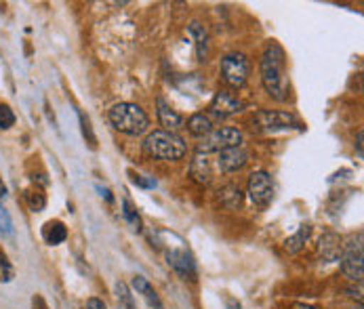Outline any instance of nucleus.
I'll use <instances>...</instances> for the list:
<instances>
[{"label":"nucleus","mask_w":364,"mask_h":309,"mask_svg":"<svg viewBox=\"0 0 364 309\" xmlns=\"http://www.w3.org/2000/svg\"><path fill=\"white\" fill-rule=\"evenodd\" d=\"M261 85L265 93L274 102H287L289 99V76H287V53L276 43L269 40L261 53L259 61Z\"/></svg>","instance_id":"obj_1"},{"label":"nucleus","mask_w":364,"mask_h":309,"mask_svg":"<svg viewBox=\"0 0 364 309\" xmlns=\"http://www.w3.org/2000/svg\"><path fill=\"white\" fill-rule=\"evenodd\" d=\"M158 236V246L164 251V259L168 263V267L181 278V280H190V282H196L198 278V267H196V259L192 255V251L186 246V242L175 234L173 242H168V232H156Z\"/></svg>","instance_id":"obj_2"},{"label":"nucleus","mask_w":364,"mask_h":309,"mask_svg":"<svg viewBox=\"0 0 364 309\" xmlns=\"http://www.w3.org/2000/svg\"><path fill=\"white\" fill-rule=\"evenodd\" d=\"M107 118H109V124L118 133H124L129 137H139V135L148 133V129H150V118H148L146 109L137 103H116L107 112Z\"/></svg>","instance_id":"obj_3"},{"label":"nucleus","mask_w":364,"mask_h":309,"mask_svg":"<svg viewBox=\"0 0 364 309\" xmlns=\"http://www.w3.org/2000/svg\"><path fill=\"white\" fill-rule=\"evenodd\" d=\"M141 150L148 158L164 160V162H177V160H181L186 156L188 146L177 133L158 129V131L148 133V137L141 143Z\"/></svg>","instance_id":"obj_4"},{"label":"nucleus","mask_w":364,"mask_h":309,"mask_svg":"<svg viewBox=\"0 0 364 309\" xmlns=\"http://www.w3.org/2000/svg\"><path fill=\"white\" fill-rule=\"evenodd\" d=\"M249 74H251V61L245 53L234 51L221 57L219 78L228 89H232V91L242 89L249 80Z\"/></svg>","instance_id":"obj_5"},{"label":"nucleus","mask_w":364,"mask_h":309,"mask_svg":"<svg viewBox=\"0 0 364 309\" xmlns=\"http://www.w3.org/2000/svg\"><path fill=\"white\" fill-rule=\"evenodd\" d=\"M242 146V133L234 126H219L213 129L207 137L200 139V143L196 146V154H213V152H223L230 148H240Z\"/></svg>","instance_id":"obj_6"},{"label":"nucleus","mask_w":364,"mask_h":309,"mask_svg":"<svg viewBox=\"0 0 364 309\" xmlns=\"http://www.w3.org/2000/svg\"><path fill=\"white\" fill-rule=\"evenodd\" d=\"M341 273L352 282H363L364 276V255H363V234L352 236L348 244H343L341 257H339Z\"/></svg>","instance_id":"obj_7"},{"label":"nucleus","mask_w":364,"mask_h":309,"mask_svg":"<svg viewBox=\"0 0 364 309\" xmlns=\"http://www.w3.org/2000/svg\"><path fill=\"white\" fill-rule=\"evenodd\" d=\"M253 124L263 133H280V131H301V122L291 112L280 109H259L253 116Z\"/></svg>","instance_id":"obj_8"},{"label":"nucleus","mask_w":364,"mask_h":309,"mask_svg":"<svg viewBox=\"0 0 364 309\" xmlns=\"http://www.w3.org/2000/svg\"><path fill=\"white\" fill-rule=\"evenodd\" d=\"M247 194L251 198V202L257 208H267L274 202V181L272 175L267 170H255L249 175V188Z\"/></svg>","instance_id":"obj_9"},{"label":"nucleus","mask_w":364,"mask_h":309,"mask_svg":"<svg viewBox=\"0 0 364 309\" xmlns=\"http://www.w3.org/2000/svg\"><path fill=\"white\" fill-rule=\"evenodd\" d=\"M242 109H245V103L240 102V99H238L232 91H228V89L217 91L215 97H213V102L208 105V114H210L213 118H219V120L230 118V116H236V114H240Z\"/></svg>","instance_id":"obj_10"},{"label":"nucleus","mask_w":364,"mask_h":309,"mask_svg":"<svg viewBox=\"0 0 364 309\" xmlns=\"http://www.w3.org/2000/svg\"><path fill=\"white\" fill-rule=\"evenodd\" d=\"M249 162V154L247 150L240 146V148H230V150H223L217 154V166L221 173H236V170H242Z\"/></svg>","instance_id":"obj_11"},{"label":"nucleus","mask_w":364,"mask_h":309,"mask_svg":"<svg viewBox=\"0 0 364 309\" xmlns=\"http://www.w3.org/2000/svg\"><path fill=\"white\" fill-rule=\"evenodd\" d=\"M341 251H343V240L337 234H333V232H326L320 238V242H318V255H320L322 261H326V263L339 261Z\"/></svg>","instance_id":"obj_12"},{"label":"nucleus","mask_w":364,"mask_h":309,"mask_svg":"<svg viewBox=\"0 0 364 309\" xmlns=\"http://www.w3.org/2000/svg\"><path fill=\"white\" fill-rule=\"evenodd\" d=\"M156 116H158V122H160V126H162V131H171V133H175L177 129H181V124H183V118H181V114H177L168 103L164 102L162 97H158L156 99Z\"/></svg>","instance_id":"obj_13"},{"label":"nucleus","mask_w":364,"mask_h":309,"mask_svg":"<svg viewBox=\"0 0 364 309\" xmlns=\"http://www.w3.org/2000/svg\"><path fill=\"white\" fill-rule=\"evenodd\" d=\"M131 286H133V291H135L137 295H141V299L148 303V308L164 309L162 301H160V297H158V293L154 291V286L148 282V278H146V276H135V278H133V282H131Z\"/></svg>","instance_id":"obj_14"},{"label":"nucleus","mask_w":364,"mask_h":309,"mask_svg":"<svg viewBox=\"0 0 364 309\" xmlns=\"http://www.w3.org/2000/svg\"><path fill=\"white\" fill-rule=\"evenodd\" d=\"M190 177L200 183V185H208L213 179V168L208 162V156L205 154H194L192 162H190Z\"/></svg>","instance_id":"obj_15"},{"label":"nucleus","mask_w":364,"mask_h":309,"mask_svg":"<svg viewBox=\"0 0 364 309\" xmlns=\"http://www.w3.org/2000/svg\"><path fill=\"white\" fill-rule=\"evenodd\" d=\"M43 240L49 246H59L68 240V227L63 225V221L59 219H51L43 225Z\"/></svg>","instance_id":"obj_16"},{"label":"nucleus","mask_w":364,"mask_h":309,"mask_svg":"<svg viewBox=\"0 0 364 309\" xmlns=\"http://www.w3.org/2000/svg\"><path fill=\"white\" fill-rule=\"evenodd\" d=\"M310 236H312V225H310V223L299 225V229H297L293 236H289V238L284 240V251L291 253V255L299 253V251L306 246V242L310 240Z\"/></svg>","instance_id":"obj_17"},{"label":"nucleus","mask_w":364,"mask_h":309,"mask_svg":"<svg viewBox=\"0 0 364 309\" xmlns=\"http://www.w3.org/2000/svg\"><path fill=\"white\" fill-rule=\"evenodd\" d=\"M217 198L219 202L225 206L228 210H238L242 206V192L238 185H223L219 192H217Z\"/></svg>","instance_id":"obj_18"},{"label":"nucleus","mask_w":364,"mask_h":309,"mask_svg":"<svg viewBox=\"0 0 364 309\" xmlns=\"http://www.w3.org/2000/svg\"><path fill=\"white\" fill-rule=\"evenodd\" d=\"M186 129L190 131V135L203 139V137H207L208 133L213 131V120L208 118L207 114H194V116H190Z\"/></svg>","instance_id":"obj_19"},{"label":"nucleus","mask_w":364,"mask_h":309,"mask_svg":"<svg viewBox=\"0 0 364 309\" xmlns=\"http://www.w3.org/2000/svg\"><path fill=\"white\" fill-rule=\"evenodd\" d=\"M188 32L194 36L196 40V55H198V61H207V47H208V36L205 32V28L198 23V21H192L188 26Z\"/></svg>","instance_id":"obj_20"},{"label":"nucleus","mask_w":364,"mask_h":309,"mask_svg":"<svg viewBox=\"0 0 364 309\" xmlns=\"http://www.w3.org/2000/svg\"><path fill=\"white\" fill-rule=\"evenodd\" d=\"M120 210H122V217H124V221L131 225V229L133 232H141L144 229V221H141V215L137 212V206L133 205L129 198H124L122 200V206H120Z\"/></svg>","instance_id":"obj_21"},{"label":"nucleus","mask_w":364,"mask_h":309,"mask_svg":"<svg viewBox=\"0 0 364 309\" xmlns=\"http://www.w3.org/2000/svg\"><path fill=\"white\" fill-rule=\"evenodd\" d=\"M114 293H116L118 309H137V305H135V299H133V293H131V288H129L124 282H116Z\"/></svg>","instance_id":"obj_22"},{"label":"nucleus","mask_w":364,"mask_h":309,"mask_svg":"<svg viewBox=\"0 0 364 309\" xmlns=\"http://www.w3.org/2000/svg\"><path fill=\"white\" fill-rule=\"evenodd\" d=\"M26 202H28L32 212H43L45 206H47V196L43 194L41 188H32V190L26 192Z\"/></svg>","instance_id":"obj_23"},{"label":"nucleus","mask_w":364,"mask_h":309,"mask_svg":"<svg viewBox=\"0 0 364 309\" xmlns=\"http://www.w3.org/2000/svg\"><path fill=\"white\" fill-rule=\"evenodd\" d=\"M78 120H80V131H82L85 141L89 143L91 150H97V137H95V131H93V126H91L89 116H85V112L78 109Z\"/></svg>","instance_id":"obj_24"},{"label":"nucleus","mask_w":364,"mask_h":309,"mask_svg":"<svg viewBox=\"0 0 364 309\" xmlns=\"http://www.w3.org/2000/svg\"><path fill=\"white\" fill-rule=\"evenodd\" d=\"M13 278H15V267L11 265L6 253L0 249V282L9 284V282H13Z\"/></svg>","instance_id":"obj_25"},{"label":"nucleus","mask_w":364,"mask_h":309,"mask_svg":"<svg viewBox=\"0 0 364 309\" xmlns=\"http://www.w3.org/2000/svg\"><path fill=\"white\" fill-rule=\"evenodd\" d=\"M15 229H13V219L9 215V210L0 205V236L2 238H13Z\"/></svg>","instance_id":"obj_26"},{"label":"nucleus","mask_w":364,"mask_h":309,"mask_svg":"<svg viewBox=\"0 0 364 309\" xmlns=\"http://www.w3.org/2000/svg\"><path fill=\"white\" fill-rule=\"evenodd\" d=\"M15 114L6 103H0V131H9L11 126H15Z\"/></svg>","instance_id":"obj_27"},{"label":"nucleus","mask_w":364,"mask_h":309,"mask_svg":"<svg viewBox=\"0 0 364 309\" xmlns=\"http://www.w3.org/2000/svg\"><path fill=\"white\" fill-rule=\"evenodd\" d=\"M129 177H131V183L137 185V188H141V190H154L156 188V181L150 179V177H146V175H139V173L129 170Z\"/></svg>","instance_id":"obj_28"},{"label":"nucleus","mask_w":364,"mask_h":309,"mask_svg":"<svg viewBox=\"0 0 364 309\" xmlns=\"http://www.w3.org/2000/svg\"><path fill=\"white\" fill-rule=\"evenodd\" d=\"M95 190L100 192V196L104 198L105 202H109V205L114 202V196H112V192H109L107 188H104V185H100V183H97V185H95Z\"/></svg>","instance_id":"obj_29"},{"label":"nucleus","mask_w":364,"mask_h":309,"mask_svg":"<svg viewBox=\"0 0 364 309\" xmlns=\"http://www.w3.org/2000/svg\"><path fill=\"white\" fill-rule=\"evenodd\" d=\"M85 309H107V308H105V303L102 301V299H97V297H91V299L87 301Z\"/></svg>","instance_id":"obj_30"},{"label":"nucleus","mask_w":364,"mask_h":309,"mask_svg":"<svg viewBox=\"0 0 364 309\" xmlns=\"http://www.w3.org/2000/svg\"><path fill=\"white\" fill-rule=\"evenodd\" d=\"M356 148H358V158H363V131H358V137H356Z\"/></svg>","instance_id":"obj_31"},{"label":"nucleus","mask_w":364,"mask_h":309,"mask_svg":"<svg viewBox=\"0 0 364 309\" xmlns=\"http://www.w3.org/2000/svg\"><path fill=\"white\" fill-rule=\"evenodd\" d=\"M225 303H228V309H242V305H240L236 299H230V297H228V301H225Z\"/></svg>","instance_id":"obj_32"},{"label":"nucleus","mask_w":364,"mask_h":309,"mask_svg":"<svg viewBox=\"0 0 364 309\" xmlns=\"http://www.w3.org/2000/svg\"><path fill=\"white\" fill-rule=\"evenodd\" d=\"M4 198H6V185H4V181L0 177V200H4Z\"/></svg>","instance_id":"obj_33"},{"label":"nucleus","mask_w":364,"mask_h":309,"mask_svg":"<svg viewBox=\"0 0 364 309\" xmlns=\"http://www.w3.org/2000/svg\"><path fill=\"white\" fill-rule=\"evenodd\" d=\"M293 309H320V308H316V305H308V303H295Z\"/></svg>","instance_id":"obj_34"},{"label":"nucleus","mask_w":364,"mask_h":309,"mask_svg":"<svg viewBox=\"0 0 364 309\" xmlns=\"http://www.w3.org/2000/svg\"><path fill=\"white\" fill-rule=\"evenodd\" d=\"M0 13H2V4H0Z\"/></svg>","instance_id":"obj_35"},{"label":"nucleus","mask_w":364,"mask_h":309,"mask_svg":"<svg viewBox=\"0 0 364 309\" xmlns=\"http://www.w3.org/2000/svg\"><path fill=\"white\" fill-rule=\"evenodd\" d=\"M358 309H363V308H358Z\"/></svg>","instance_id":"obj_36"}]
</instances>
